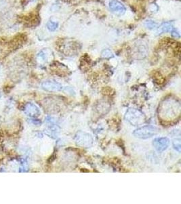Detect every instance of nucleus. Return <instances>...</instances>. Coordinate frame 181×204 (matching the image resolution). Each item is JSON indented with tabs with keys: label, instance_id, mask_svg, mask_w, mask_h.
Returning a JSON list of instances; mask_svg holds the SVG:
<instances>
[{
	"label": "nucleus",
	"instance_id": "obj_8",
	"mask_svg": "<svg viewBox=\"0 0 181 204\" xmlns=\"http://www.w3.org/2000/svg\"><path fill=\"white\" fill-rule=\"evenodd\" d=\"M25 113L30 117L36 118L38 117L41 114L40 110L35 104L33 103H27L25 104V108H24Z\"/></svg>",
	"mask_w": 181,
	"mask_h": 204
},
{
	"label": "nucleus",
	"instance_id": "obj_14",
	"mask_svg": "<svg viewBox=\"0 0 181 204\" xmlns=\"http://www.w3.org/2000/svg\"><path fill=\"white\" fill-rule=\"evenodd\" d=\"M173 146L174 148L178 152H180L181 151V142H180V139L177 138L173 140Z\"/></svg>",
	"mask_w": 181,
	"mask_h": 204
},
{
	"label": "nucleus",
	"instance_id": "obj_11",
	"mask_svg": "<svg viewBox=\"0 0 181 204\" xmlns=\"http://www.w3.org/2000/svg\"><path fill=\"white\" fill-rule=\"evenodd\" d=\"M48 55L46 53V50H42L37 55V61L40 63H45L47 60Z\"/></svg>",
	"mask_w": 181,
	"mask_h": 204
},
{
	"label": "nucleus",
	"instance_id": "obj_5",
	"mask_svg": "<svg viewBox=\"0 0 181 204\" xmlns=\"http://www.w3.org/2000/svg\"><path fill=\"white\" fill-rule=\"evenodd\" d=\"M170 145V139L166 137H158L153 141V146L157 151L159 152L164 151Z\"/></svg>",
	"mask_w": 181,
	"mask_h": 204
},
{
	"label": "nucleus",
	"instance_id": "obj_3",
	"mask_svg": "<svg viewBox=\"0 0 181 204\" xmlns=\"http://www.w3.org/2000/svg\"><path fill=\"white\" fill-rule=\"evenodd\" d=\"M158 133V129L154 126L146 125L136 129L133 132V135L136 138L145 139L153 137Z\"/></svg>",
	"mask_w": 181,
	"mask_h": 204
},
{
	"label": "nucleus",
	"instance_id": "obj_9",
	"mask_svg": "<svg viewBox=\"0 0 181 204\" xmlns=\"http://www.w3.org/2000/svg\"><path fill=\"white\" fill-rule=\"evenodd\" d=\"M111 105L108 102L103 101H100L98 104L96 105L95 106V110L98 114H106L107 112L110 110Z\"/></svg>",
	"mask_w": 181,
	"mask_h": 204
},
{
	"label": "nucleus",
	"instance_id": "obj_4",
	"mask_svg": "<svg viewBox=\"0 0 181 204\" xmlns=\"http://www.w3.org/2000/svg\"><path fill=\"white\" fill-rule=\"evenodd\" d=\"M75 142L76 145L81 148H88L93 145L94 139L92 135L84 131H79L75 135Z\"/></svg>",
	"mask_w": 181,
	"mask_h": 204
},
{
	"label": "nucleus",
	"instance_id": "obj_10",
	"mask_svg": "<svg viewBox=\"0 0 181 204\" xmlns=\"http://www.w3.org/2000/svg\"><path fill=\"white\" fill-rule=\"evenodd\" d=\"M174 29L175 28H174L173 26L172 25V24H170L169 23H163L162 25L159 27V28L158 29V31H157V33H158V34L164 33V32L171 33Z\"/></svg>",
	"mask_w": 181,
	"mask_h": 204
},
{
	"label": "nucleus",
	"instance_id": "obj_16",
	"mask_svg": "<svg viewBox=\"0 0 181 204\" xmlns=\"http://www.w3.org/2000/svg\"><path fill=\"white\" fill-rule=\"evenodd\" d=\"M171 35L174 37H176V38H177V37H180V34L178 31H177L175 28L172 30V32H171Z\"/></svg>",
	"mask_w": 181,
	"mask_h": 204
},
{
	"label": "nucleus",
	"instance_id": "obj_7",
	"mask_svg": "<svg viewBox=\"0 0 181 204\" xmlns=\"http://www.w3.org/2000/svg\"><path fill=\"white\" fill-rule=\"evenodd\" d=\"M43 90L49 92H59L62 91L63 86L60 83L54 80H46L42 84Z\"/></svg>",
	"mask_w": 181,
	"mask_h": 204
},
{
	"label": "nucleus",
	"instance_id": "obj_13",
	"mask_svg": "<svg viewBox=\"0 0 181 204\" xmlns=\"http://www.w3.org/2000/svg\"><path fill=\"white\" fill-rule=\"evenodd\" d=\"M145 25L149 29H154L158 28V24L152 20H147L145 22Z\"/></svg>",
	"mask_w": 181,
	"mask_h": 204
},
{
	"label": "nucleus",
	"instance_id": "obj_12",
	"mask_svg": "<svg viewBox=\"0 0 181 204\" xmlns=\"http://www.w3.org/2000/svg\"><path fill=\"white\" fill-rule=\"evenodd\" d=\"M59 27V23L56 21H53V20H49L47 23V27L50 32H54V31L56 30V29Z\"/></svg>",
	"mask_w": 181,
	"mask_h": 204
},
{
	"label": "nucleus",
	"instance_id": "obj_6",
	"mask_svg": "<svg viewBox=\"0 0 181 204\" xmlns=\"http://www.w3.org/2000/svg\"><path fill=\"white\" fill-rule=\"evenodd\" d=\"M109 8L113 12L115 15L118 16H121L125 12L126 9L124 5L121 3L118 0H111L109 2Z\"/></svg>",
	"mask_w": 181,
	"mask_h": 204
},
{
	"label": "nucleus",
	"instance_id": "obj_1",
	"mask_svg": "<svg viewBox=\"0 0 181 204\" xmlns=\"http://www.w3.org/2000/svg\"><path fill=\"white\" fill-rule=\"evenodd\" d=\"M180 104L175 98H166L159 107V116L166 121H172L180 114Z\"/></svg>",
	"mask_w": 181,
	"mask_h": 204
},
{
	"label": "nucleus",
	"instance_id": "obj_2",
	"mask_svg": "<svg viewBox=\"0 0 181 204\" xmlns=\"http://www.w3.org/2000/svg\"><path fill=\"white\" fill-rule=\"evenodd\" d=\"M125 119L133 126H141L146 122V117L142 112L134 108H130L126 111Z\"/></svg>",
	"mask_w": 181,
	"mask_h": 204
},
{
	"label": "nucleus",
	"instance_id": "obj_15",
	"mask_svg": "<svg viewBox=\"0 0 181 204\" xmlns=\"http://www.w3.org/2000/svg\"><path fill=\"white\" fill-rule=\"evenodd\" d=\"M102 57L105 59H111V58L113 57V54L112 53L110 50L106 49L102 53Z\"/></svg>",
	"mask_w": 181,
	"mask_h": 204
}]
</instances>
